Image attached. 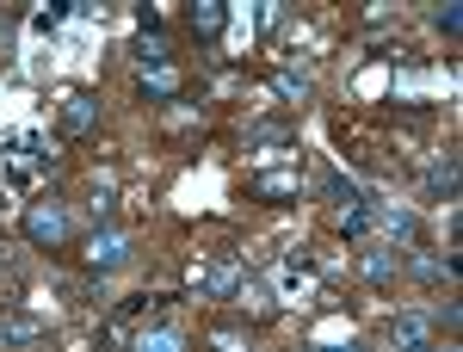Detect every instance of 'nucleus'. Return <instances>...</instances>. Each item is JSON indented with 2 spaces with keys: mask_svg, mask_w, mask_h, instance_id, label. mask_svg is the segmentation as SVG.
<instances>
[{
  "mask_svg": "<svg viewBox=\"0 0 463 352\" xmlns=\"http://www.w3.org/2000/svg\"><path fill=\"white\" fill-rule=\"evenodd\" d=\"M248 142H253V148H290V142H297V130H290V124H253Z\"/></svg>",
  "mask_w": 463,
  "mask_h": 352,
  "instance_id": "dca6fc26",
  "label": "nucleus"
},
{
  "mask_svg": "<svg viewBox=\"0 0 463 352\" xmlns=\"http://www.w3.org/2000/svg\"><path fill=\"white\" fill-rule=\"evenodd\" d=\"M272 87H279L285 100H309V74H297V69H279V74H272Z\"/></svg>",
  "mask_w": 463,
  "mask_h": 352,
  "instance_id": "a211bd4d",
  "label": "nucleus"
},
{
  "mask_svg": "<svg viewBox=\"0 0 463 352\" xmlns=\"http://www.w3.org/2000/svg\"><path fill=\"white\" fill-rule=\"evenodd\" d=\"M420 186H427V205H458V155H451V148L432 155L427 174H420Z\"/></svg>",
  "mask_w": 463,
  "mask_h": 352,
  "instance_id": "39448f33",
  "label": "nucleus"
},
{
  "mask_svg": "<svg viewBox=\"0 0 463 352\" xmlns=\"http://www.w3.org/2000/svg\"><path fill=\"white\" fill-rule=\"evenodd\" d=\"M327 198H334V205H346V211H353V205H364V198H371V192H364V186H358L353 174H327Z\"/></svg>",
  "mask_w": 463,
  "mask_h": 352,
  "instance_id": "4468645a",
  "label": "nucleus"
},
{
  "mask_svg": "<svg viewBox=\"0 0 463 352\" xmlns=\"http://www.w3.org/2000/svg\"><path fill=\"white\" fill-rule=\"evenodd\" d=\"M432 347V316L427 309H402L390 321V352H427Z\"/></svg>",
  "mask_w": 463,
  "mask_h": 352,
  "instance_id": "20e7f679",
  "label": "nucleus"
},
{
  "mask_svg": "<svg viewBox=\"0 0 463 352\" xmlns=\"http://www.w3.org/2000/svg\"><path fill=\"white\" fill-rule=\"evenodd\" d=\"M124 266H130V235H124L118 223H99L93 242H87V272L106 279V272H124Z\"/></svg>",
  "mask_w": 463,
  "mask_h": 352,
  "instance_id": "f03ea898",
  "label": "nucleus"
},
{
  "mask_svg": "<svg viewBox=\"0 0 463 352\" xmlns=\"http://www.w3.org/2000/svg\"><path fill=\"white\" fill-rule=\"evenodd\" d=\"M371 205H377V198H364V205H353V211H340V235H346V242H364V235L377 229V211H371Z\"/></svg>",
  "mask_w": 463,
  "mask_h": 352,
  "instance_id": "9d476101",
  "label": "nucleus"
},
{
  "mask_svg": "<svg viewBox=\"0 0 463 352\" xmlns=\"http://www.w3.org/2000/svg\"><path fill=\"white\" fill-rule=\"evenodd\" d=\"M37 334H43V316H25V309L0 321V347H32Z\"/></svg>",
  "mask_w": 463,
  "mask_h": 352,
  "instance_id": "1a4fd4ad",
  "label": "nucleus"
},
{
  "mask_svg": "<svg viewBox=\"0 0 463 352\" xmlns=\"http://www.w3.org/2000/svg\"><path fill=\"white\" fill-rule=\"evenodd\" d=\"M395 266H402V253H395L390 242H371V247H364V279H371V284H390Z\"/></svg>",
  "mask_w": 463,
  "mask_h": 352,
  "instance_id": "6e6552de",
  "label": "nucleus"
},
{
  "mask_svg": "<svg viewBox=\"0 0 463 352\" xmlns=\"http://www.w3.org/2000/svg\"><path fill=\"white\" fill-rule=\"evenodd\" d=\"M130 352H185V334L179 328H143Z\"/></svg>",
  "mask_w": 463,
  "mask_h": 352,
  "instance_id": "9b49d317",
  "label": "nucleus"
},
{
  "mask_svg": "<svg viewBox=\"0 0 463 352\" xmlns=\"http://www.w3.org/2000/svg\"><path fill=\"white\" fill-rule=\"evenodd\" d=\"M204 290H211V297H229V290H241V266H235V260L211 266V272H204Z\"/></svg>",
  "mask_w": 463,
  "mask_h": 352,
  "instance_id": "2eb2a0df",
  "label": "nucleus"
},
{
  "mask_svg": "<svg viewBox=\"0 0 463 352\" xmlns=\"http://www.w3.org/2000/svg\"><path fill=\"white\" fill-rule=\"evenodd\" d=\"M216 352H241V340L235 334H216Z\"/></svg>",
  "mask_w": 463,
  "mask_h": 352,
  "instance_id": "aec40b11",
  "label": "nucleus"
},
{
  "mask_svg": "<svg viewBox=\"0 0 463 352\" xmlns=\"http://www.w3.org/2000/svg\"><path fill=\"white\" fill-rule=\"evenodd\" d=\"M185 19H192V37H204V43H216V37L229 32V6L222 0H192Z\"/></svg>",
  "mask_w": 463,
  "mask_h": 352,
  "instance_id": "0eeeda50",
  "label": "nucleus"
},
{
  "mask_svg": "<svg viewBox=\"0 0 463 352\" xmlns=\"http://www.w3.org/2000/svg\"><path fill=\"white\" fill-rule=\"evenodd\" d=\"M371 211H377V229H383V242H414V235H420V223H414V211H408V205H390V198H377V205H371Z\"/></svg>",
  "mask_w": 463,
  "mask_h": 352,
  "instance_id": "423d86ee",
  "label": "nucleus"
},
{
  "mask_svg": "<svg viewBox=\"0 0 463 352\" xmlns=\"http://www.w3.org/2000/svg\"><path fill=\"white\" fill-rule=\"evenodd\" d=\"M56 124H62V137H93V130H99V100H93L87 87L62 93V111H56Z\"/></svg>",
  "mask_w": 463,
  "mask_h": 352,
  "instance_id": "7ed1b4c3",
  "label": "nucleus"
},
{
  "mask_svg": "<svg viewBox=\"0 0 463 352\" xmlns=\"http://www.w3.org/2000/svg\"><path fill=\"white\" fill-rule=\"evenodd\" d=\"M143 100H155V106L179 100V74H174V69H148V74H143Z\"/></svg>",
  "mask_w": 463,
  "mask_h": 352,
  "instance_id": "f8f14e48",
  "label": "nucleus"
},
{
  "mask_svg": "<svg viewBox=\"0 0 463 352\" xmlns=\"http://www.w3.org/2000/svg\"><path fill=\"white\" fill-rule=\"evenodd\" d=\"M137 62H143V74H148V69H174L167 37H143V43H137Z\"/></svg>",
  "mask_w": 463,
  "mask_h": 352,
  "instance_id": "f3484780",
  "label": "nucleus"
},
{
  "mask_svg": "<svg viewBox=\"0 0 463 352\" xmlns=\"http://www.w3.org/2000/svg\"><path fill=\"white\" fill-rule=\"evenodd\" d=\"M297 192H303L297 174H260L253 179V198H297Z\"/></svg>",
  "mask_w": 463,
  "mask_h": 352,
  "instance_id": "ddd939ff",
  "label": "nucleus"
},
{
  "mask_svg": "<svg viewBox=\"0 0 463 352\" xmlns=\"http://www.w3.org/2000/svg\"><path fill=\"white\" fill-rule=\"evenodd\" d=\"M432 25H439L445 37H458V32H463V6H458V0H445V6H432Z\"/></svg>",
  "mask_w": 463,
  "mask_h": 352,
  "instance_id": "6ab92c4d",
  "label": "nucleus"
},
{
  "mask_svg": "<svg viewBox=\"0 0 463 352\" xmlns=\"http://www.w3.org/2000/svg\"><path fill=\"white\" fill-rule=\"evenodd\" d=\"M316 352H364L358 340H346V347H316Z\"/></svg>",
  "mask_w": 463,
  "mask_h": 352,
  "instance_id": "412c9836",
  "label": "nucleus"
},
{
  "mask_svg": "<svg viewBox=\"0 0 463 352\" xmlns=\"http://www.w3.org/2000/svg\"><path fill=\"white\" fill-rule=\"evenodd\" d=\"M25 242L56 253V247L69 242V205L62 198H32L25 205Z\"/></svg>",
  "mask_w": 463,
  "mask_h": 352,
  "instance_id": "f257e3e1",
  "label": "nucleus"
}]
</instances>
